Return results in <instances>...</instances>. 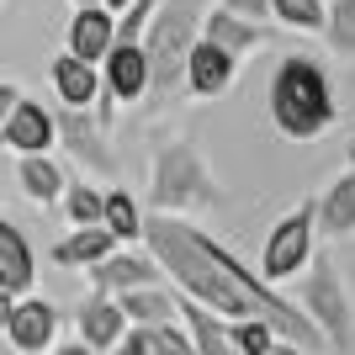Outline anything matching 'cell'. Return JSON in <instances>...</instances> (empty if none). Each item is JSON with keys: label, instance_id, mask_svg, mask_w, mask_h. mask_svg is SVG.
I'll use <instances>...</instances> for the list:
<instances>
[{"label": "cell", "instance_id": "8992f818", "mask_svg": "<svg viewBox=\"0 0 355 355\" xmlns=\"http://www.w3.org/2000/svg\"><path fill=\"white\" fill-rule=\"evenodd\" d=\"M313 254H318V218H313V202H302L282 223H270L266 244H260V282L270 286L292 282V276L308 270Z\"/></svg>", "mask_w": 355, "mask_h": 355}, {"label": "cell", "instance_id": "5b68a950", "mask_svg": "<svg viewBox=\"0 0 355 355\" xmlns=\"http://www.w3.org/2000/svg\"><path fill=\"white\" fill-rule=\"evenodd\" d=\"M297 308L308 313V324L318 329L324 345H334L340 355L355 345V297H350L340 266H334L329 254H313V260H308L302 286H297Z\"/></svg>", "mask_w": 355, "mask_h": 355}, {"label": "cell", "instance_id": "7c38bea8", "mask_svg": "<svg viewBox=\"0 0 355 355\" xmlns=\"http://www.w3.org/2000/svg\"><path fill=\"white\" fill-rule=\"evenodd\" d=\"M112 43H117V16L106 11V6H80V11L69 16V27H64V53L96 64V69H101V59L112 53Z\"/></svg>", "mask_w": 355, "mask_h": 355}, {"label": "cell", "instance_id": "7a4b0ae2", "mask_svg": "<svg viewBox=\"0 0 355 355\" xmlns=\"http://www.w3.org/2000/svg\"><path fill=\"white\" fill-rule=\"evenodd\" d=\"M270 128L286 138V144H313L324 138L334 122H340V106H334V85H329V69L308 53H286L270 74Z\"/></svg>", "mask_w": 355, "mask_h": 355}, {"label": "cell", "instance_id": "ac0fdd59", "mask_svg": "<svg viewBox=\"0 0 355 355\" xmlns=\"http://www.w3.org/2000/svg\"><path fill=\"white\" fill-rule=\"evenodd\" d=\"M16 186H21V196H27L32 207H59L64 202V186H69V175H64V164L53 159V154H21L16 159Z\"/></svg>", "mask_w": 355, "mask_h": 355}, {"label": "cell", "instance_id": "8d00e7d4", "mask_svg": "<svg viewBox=\"0 0 355 355\" xmlns=\"http://www.w3.org/2000/svg\"><path fill=\"white\" fill-rule=\"evenodd\" d=\"M350 159H355V148H350Z\"/></svg>", "mask_w": 355, "mask_h": 355}, {"label": "cell", "instance_id": "ffe728a7", "mask_svg": "<svg viewBox=\"0 0 355 355\" xmlns=\"http://www.w3.org/2000/svg\"><path fill=\"white\" fill-rule=\"evenodd\" d=\"M122 244L112 239V228L106 223H96V228H69V234L53 244V266L64 270H90V266H101L106 254H117Z\"/></svg>", "mask_w": 355, "mask_h": 355}, {"label": "cell", "instance_id": "9c48e42d", "mask_svg": "<svg viewBox=\"0 0 355 355\" xmlns=\"http://www.w3.org/2000/svg\"><path fill=\"white\" fill-rule=\"evenodd\" d=\"M74 329H80V345H90L96 355H112L122 340H128V313H122L117 297H106V292H90L80 308H74Z\"/></svg>", "mask_w": 355, "mask_h": 355}, {"label": "cell", "instance_id": "e0dca14e", "mask_svg": "<svg viewBox=\"0 0 355 355\" xmlns=\"http://www.w3.org/2000/svg\"><path fill=\"white\" fill-rule=\"evenodd\" d=\"M48 80H53L59 106H74V112H90V106H96V96H101V69H96V64H85V59H74V53H53Z\"/></svg>", "mask_w": 355, "mask_h": 355}, {"label": "cell", "instance_id": "30bf717a", "mask_svg": "<svg viewBox=\"0 0 355 355\" xmlns=\"http://www.w3.org/2000/svg\"><path fill=\"white\" fill-rule=\"evenodd\" d=\"M0 144L11 148L16 159H21V154H48V148L59 144V128H53V112H48L43 101H32V96H21V101L11 106V117H6V128H0Z\"/></svg>", "mask_w": 355, "mask_h": 355}, {"label": "cell", "instance_id": "3957f363", "mask_svg": "<svg viewBox=\"0 0 355 355\" xmlns=\"http://www.w3.org/2000/svg\"><path fill=\"white\" fill-rule=\"evenodd\" d=\"M202 16H207V0H159V11L148 21V32H144L148 96L159 106L186 96V59H191L196 37H202Z\"/></svg>", "mask_w": 355, "mask_h": 355}, {"label": "cell", "instance_id": "6da1fadb", "mask_svg": "<svg viewBox=\"0 0 355 355\" xmlns=\"http://www.w3.org/2000/svg\"><path fill=\"white\" fill-rule=\"evenodd\" d=\"M144 244L154 254V266L180 286V297L202 302L207 313L239 324V318H266L276 329V340L302 345V350H324V334L308 324V313L292 297H282V286L260 282V270H250L239 254H228L212 234H202L191 218H164L148 212L144 218Z\"/></svg>", "mask_w": 355, "mask_h": 355}, {"label": "cell", "instance_id": "d4e9b609", "mask_svg": "<svg viewBox=\"0 0 355 355\" xmlns=\"http://www.w3.org/2000/svg\"><path fill=\"white\" fill-rule=\"evenodd\" d=\"M324 43L340 53V59H355V0H329L324 16Z\"/></svg>", "mask_w": 355, "mask_h": 355}, {"label": "cell", "instance_id": "e575fe53", "mask_svg": "<svg viewBox=\"0 0 355 355\" xmlns=\"http://www.w3.org/2000/svg\"><path fill=\"white\" fill-rule=\"evenodd\" d=\"M266 355H308V350H302V345H286V340H276Z\"/></svg>", "mask_w": 355, "mask_h": 355}, {"label": "cell", "instance_id": "2e32d148", "mask_svg": "<svg viewBox=\"0 0 355 355\" xmlns=\"http://www.w3.org/2000/svg\"><path fill=\"white\" fill-rule=\"evenodd\" d=\"M202 37H207V43H218L223 53H234L239 64L250 59V53H260V48L270 43V32L260 27V21H244V16L223 11V6H212V11L202 16Z\"/></svg>", "mask_w": 355, "mask_h": 355}, {"label": "cell", "instance_id": "5bb4252c", "mask_svg": "<svg viewBox=\"0 0 355 355\" xmlns=\"http://www.w3.org/2000/svg\"><path fill=\"white\" fill-rule=\"evenodd\" d=\"M234 80H239V59H234V53H223L218 43L196 37L191 59H186V96H196V101H218Z\"/></svg>", "mask_w": 355, "mask_h": 355}, {"label": "cell", "instance_id": "d6986e66", "mask_svg": "<svg viewBox=\"0 0 355 355\" xmlns=\"http://www.w3.org/2000/svg\"><path fill=\"white\" fill-rule=\"evenodd\" d=\"M313 218L324 239H350L355 234V159L340 180H329L324 196H313Z\"/></svg>", "mask_w": 355, "mask_h": 355}, {"label": "cell", "instance_id": "f1b7e54d", "mask_svg": "<svg viewBox=\"0 0 355 355\" xmlns=\"http://www.w3.org/2000/svg\"><path fill=\"white\" fill-rule=\"evenodd\" d=\"M154 11H159V0H133V6L117 16V43H144V32H148V21H154Z\"/></svg>", "mask_w": 355, "mask_h": 355}, {"label": "cell", "instance_id": "52a82bcc", "mask_svg": "<svg viewBox=\"0 0 355 355\" xmlns=\"http://www.w3.org/2000/svg\"><path fill=\"white\" fill-rule=\"evenodd\" d=\"M53 128H59L64 154H69L80 170H90V175H112V170H117V159H112V133L96 122V112L59 106V112H53Z\"/></svg>", "mask_w": 355, "mask_h": 355}, {"label": "cell", "instance_id": "8fae6325", "mask_svg": "<svg viewBox=\"0 0 355 355\" xmlns=\"http://www.w3.org/2000/svg\"><path fill=\"white\" fill-rule=\"evenodd\" d=\"M101 90L117 106H133L148 96V53L144 43H112V53L101 59Z\"/></svg>", "mask_w": 355, "mask_h": 355}, {"label": "cell", "instance_id": "1f68e13d", "mask_svg": "<svg viewBox=\"0 0 355 355\" xmlns=\"http://www.w3.org/2000/svg\"><path fill=\"white\" fill-rule=\"evenodd\" d=\"M112 355H154V350H148V345L138 340V329H128V340H122V345H117Z\"/></svg>", "mask_w": 355, "mask_h": 355}, {"label": "cell", "instance_id": "d6a6232c", "mask_svg": "<svg viewBox=\"0 0 355 355\" xmlns=\"http://www.w3.org/2000/svg\"><path fill=\"white\" fill-rule=\"evenodd\" d=\"M11 313H16V297L0 292V334H6V324H11Z\"/></svg>", "mask_w": 355, "mask_h": 355}, {"label": "cell", "instance_id": "ba28073f", "mask_svg": "<svg viewBox=\"0 0 355 355\" xmlns=\"http://www.w3.org/2000/svg\"><path fill=\"white\" fill-rule=\"evenodd\" d=\"M6 345L16 355H48L59 345V308L43 297H16V313L6 324Z\"/></svg>", "mask_w": 355, "mask_h": 355}, {"label": "cell", "instance_id": "836d02e7", "mask_svg": "<svg viewBox=\"0 0 355 355\" xmlns=\"http://www.w3.org/2000/svg\"><path fill=\"white\" fill-rule=\"evenodd\" d=\"M48 355H96V350H90V345H80V340H69V345H53Z\"/></svg>", "mask_w": 355, "mask_h": 355}, {"label": "cell", "instance_id": "44dd1931", "mask_svg": "<svg viewBox=\"0 0 355 355\" xmlns=\"http://www.w3.org/2000/svg\"><path fill=\"white\" fill-rule=\"evenodd\" d=\"M175 318L186 324V334H191L196 355H234V340H228V318L207 313L202 302H191V297H180V292H175Z\"/></svg>", "mask_w": 355, "mask_h": 355}, {"label": "cell", "instance_id": "4dcf8cb0", "mask_svg": "<svg viewBox=\"0 0 355 355\" xmlns=\"http://www.w3.org/2000/svg\"><path fill=\"white\" fill-rule=\"evenodd\" d=\"M21 101V90L11 85V80H0V128H6V117H11V106Z\"/></svg>", "mask_w": 355, "mask_h": 355}, {"label": "cell", "instance_id": "484cf974", "mask_svg": "<svg viewBox=\"0 0 355 355\" xmlns=\"http://www.w3.org/2000/svg\"><path fill=\"white\" fill-rule=\"evenodd\" d=\"M270 16H276L282 27L318 32V37H324V16H329V6H324V0H270Z\"/></svg>", "mask_w": 355, "mask_h": 355}, {"label": "cell", "instance_id": "4316f807", "mask_svg": "<svg viewBox=\"0 0 355 355\" xmlns=\"http://www.w3.org/2000/svg\"><path fill=\"white\" fill-rule=\"evenodd\" d=\"M138 340L148 345L154 355H196V345H191V334H186V324H148V329H138Z\"/></svg>", "mask_w": 355, "mask_h": 355}, {"label": "cell", "instance_id": "603a6c76", "mask_svg": "<svg viewBox=\"0 0 355 355\" xmlns=\"http://www.w3.org/2000/svg\"><path fill=\"white\" fill-rule=\"evenodd\" d=\"M101 223L112 228V239H117V244L144 239V207H138V196L122 191V186H112V191H106V207H101Z\"/></svg>", "mask_w": 355, "mask_h": 355}, {"label": "cell", "instance_id": "7402d4cb", "mask_svg": "<svg viewBox=\"0 0 355 355\" xmlns=\"http://www.w3.org/2000/svg\"><path fill=\"white\" fill-rule=\"evenodd\" d=\"M117 302H122V313H128L133 329L175 324V292H164V286H138V292H122Z\"/></svg>", "mask_w": 355, "mask_h": 355}, {"label": "cell", "instance_id": "83f0119b", "mask_svg": "<svg viewBox=\"0 0 355 355\" xmlns=\"http://www.w3.org/2000/svg\"><path fill=\"white\" fill-rule=\"evenodd\" d=\"M228 340H234V355H266L276 345V329L266 318H239V324H228Z\"/></svg>", "mask_w": 355, "mask_h": 355}, {"label": "cell", "instance_id": "f546056e", "mask_svg": "<svg viewBox=\"0 0 355 355\" xmlns=\"http://www.w3.org/2000/svg\"><path fill=\"white\" fill-rule=\"evenodd\" d=\"M223 11H234V16H244V21H266L270 16V0H218Z\"/></svg>", "mask_w": 355, "mask_h": 355}, {"label": "cell", "instance_id": "cb8c5ba5", "mask_svg": "<svg viewBox=\"0 0 355 355\" xmlns=\"http://www.w3.org/2000/svg\"><path fill=\"white\" fill-rule=\"evenodd\" d=\"M59 207H64V218H69V228H96V223H101V207H106V191L90 186V180H69Z\"/></svg>", "mask_w": 355, "mask_h": 355}, {"label": "cell", "instance_id": "d590c367", "mask_svg": "<svg viewBox=\"0 0 355 355\" xmlns=\"http://www.w3.org/2000/svg\"><path fill=\"white\" fill-rule=\"evenodd\" d=\"M80 6H101V0H74V11H80Z\"/></svg>", "mask_w": 355, "mask_h": 355}, {"label": "cell", "instance_id": "4fadbf2b", "mask_svg": "<svg viewBox=\"0 0 355 355\" xmlns=\"http://www.w3.org/2000/svg\"><path fill=\"white\" fill-rule=\"evenodd\" d=\"M138 286H159V266L154 254H138V250H117L106 254L101 266H90V292H106V297H122V292H138Z\"/></svg>", "mask_w": 355, "mask_h": 355}, {"label": "cell", "instance_id": "277c9868", "mask_svg": "<svg viewBox=\"0 0 355 355\" xmlns=\"http://www.w3.org/2000/svg\"><path fill=\"white\" fill-rule=\"evenodd\" d=\"M218 180H212L202 148L175 138V144L154 148V164H148V207L164 212V218H186L196 207H218Z\"/></svg>", "mask_w": 355, "mask_h": 355}, {"label": "cell", "instance_id": "9a60e30c", "mask_svg": "<svg viewBox=\"0 0 355 355\" xmlns=\"http://www.w3.org/2000/svg\"><path fill=\"white\" fill-rule=\"evenodd\" d=\"M32 286H37V254H32L27 234L0 212V292L32 297Z\"/></svg>", "mask_w": 355, "mask_h": 355}]
</instances>
